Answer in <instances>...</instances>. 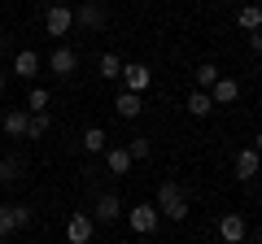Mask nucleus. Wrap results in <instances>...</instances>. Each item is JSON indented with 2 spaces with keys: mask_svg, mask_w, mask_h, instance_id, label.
Returning a JSON list of instances; mask_svg holds the SVG:
<instances>
[{
  "mask_svg": "<svg viewBox=\"0 0 262 244\" xmlns=\"http://www.w3.org/2000/svg\"><path fill=\"white\" fill-rule=\"evenodd\" d=\"M158 214H166L170 223H184L188 218V197H184V188H179L175 179H162V188H158Z\"/></svg>",
  "mask_w": 262,
  "mask_h": 244,
  "instance_id": "obj_1",
  "label": "nucleus"
},
{
  "mask_svg": "<svg viewBox=\"0 0 262 244\" xmlns=\"http://www.w3.org/2000/svg\"><path fill=\"white\" fill-rule=\"evenodd\" d=\"M118 79H122V92L144 96V87L153 83V70H149V66H140V61H127V66L118 70Z\"/></svg>",
  "mask_w": 262,
  "mask_h": 244,
  "instance_id": "obj_2",
  "label": "nucleus"
},
{
  "mask_svg": "<svg viewBox=\"0 0 262 244\" xmlns=\"http://www.w3.org/2000/svg\"><path fill=\"white\" fill-rule=\"evenodd\" d=\"M127 223H131V231H136V235H153V231H158V223H162V214L153 205H131L127 209Z\"/></svg>",
  "mask_w": 262,
  "mask_h": 244,
  "instance_id": "obj_3",
  "label": "nucleus"
},
{
  "mask_svg": "<svg viewBox=\"0 0 262 244\" xmlns=\"http://www.w3.org/2000/svg\"><path fill=\"white\" fill-rule=\"evenodd\" d=\"M219 240H223V244H245V240H249V223H245L236 209L223 214V218H219Z\"/></svg>",
  "mask_w": 262,
  "mask_h": 244,
  "instance_id": "obj_4",
  "label": "nucleus"
},
{
  "mask_svg": "<svg viewBox=\"0 0 262 244\" xmlns=\"http://www.w3.org/2000/svg\"><path fill=\"white\" fill-rule=\"evenodd\" d=\"M31 223V209L27 205H0V240H9L18 227Z\"/></svg>",
  "mask_w": 262,
  "mask_h": 244,
  "instance_id": "obj_5",
  "label": "nucleus"
},
{
  "mask_svg": "<svg viewBox=\"0 0 262 244\" xmlns=\"http://www.w3.org/2000/svg\"><path fill=\"white\" fill-rule=\"evenodd\" d=\"M88 218H92V223H118V218H122V201L114 197V192H101Z\"/></svg>",
  "mask_w": 262,
  "mask_h": 244,
  "instance_id": "obj_6",
  "label": "nucleus"
},
{
  "mask_svg": "<svg viewBox=\"0 0 262 244\" xmlns=\"http://www.w3.org/2000/svg\"><path fill=\"white\" fill-rule=\"evenodd\" d=\"M48 70H53V75L57 79H70V75H75V70H79V53H75V48H53V57H48Z\"/></svg>",
  "mask_w": 262,
  "mask_h": 244,
  "instance_id": "obj_7",
  "label": "nucleus"
},
{
  "mask_svg": "<svg viewBox=\"0 0 262 244\" xmlns=\"http://www.w3.org/2000/svg\"><path fill=\"white\" fill-rule=\"evenodd\" d=\"M70 27H75V9H66V5H53V9L44 13V31H48V35L61 39Z\"/></svg>",
  "mask_w": 262,
  "mask_h": 244,
  "instance_id": "obj_8",
  "label": "nucleus"
},
{
  "mask_svg": "<svg viewBox=\"0 0 262 244\" xmlns=\"http://www.w3.org/2000/svg\"><path fill=\"white\" fill-rule=\"evenodd\" d=\"M92 235H96V223L88 214H70V223H66V240L70 244H92Z\"/></svg>",
  "mask_w": 262,
  "mask_h": 244,
  "instance_id": "obj_9",
  "label": "nucleus"
},
{
  "mask_svg": "<svg viewBox=\"0 0 262 244\" xmlns=\"http://www.w3.org/2000/svg\"><path fill=\"white\" fill-rule=\"evenodd\" d=\"M236 96H241V83H236L232 75H219L214 87H210V101H214V105H232Z\"/></svg>",
  "mask_w": 262,
  "mask_h": 244,
  "instance_id": "obj_10",
  "label": "nucleus"
},
{
  "mask_svg": "<svg viewBox=\"0 0 262 244\" xmlns=\"http://www.w3.org/2000/svg\"><path fill=\"white\" fill-rule=\"evenodd\" d=\"M75 22H79V27H88V31H96V27H105V9L96 5V0H83V5L75 9Z\"/></svg>",
  "mask_w": 262,
  "mask_h": 244,
  "instance_id": "obj_11",
  "label": "nucleus"
},
{
  "mask_svg": "<svg viewBox=\"0 0 262 244\" xmlns=\"http://www.w3.org/2000/svg\"><path fill=\"white\" fill-rule=\"evenodd\" d=\"M22 175H27V161H22L18 153H5V157H0V183H18Z\"/></svg>",
  "mask_w": 262,
  "mask_h": 244,
  "instance_id": "obj_12",
  "label": "nucleus"
},
{
  "mask_svg": "<svg viewBox=\"0 0 262 244\" xmlns=\"http://www.w3.org/2000/svg\"><path fill=\"white\" fill-rule=\"evenodd\" d=\"M13 75H18V79H35V75H39V53L22 48V53L13 57Z\"/></svg>",
  "mask_w": 262,
  "mask_h": 244,
  "instance_id": "obj_13",
  "label": "nucleus"
},
{
  "mask_svg": "<svg viewBox=\"0 0 262 244\" xmlns=\"http://www.w3.org/2000/svg\"><path fill=\"white\" fill-rule=\"evenodd\" d=\"M253 175H258V149H241V153H236V179L249 183Z\"/></svg>",
  "mask_w": 262,
  "mask_h": 244,
  "instance_id": "obj_14",
  "label": "nucleus"
},
{
  "mask_svg": "<svg viewBox=\"0 0 262 244\" xmlns=\"http://www.w3.org/2000/svg\"><path fill=\"white\" fill-rule=\"evenodd\" d=\"M114 109H118V118H140V109H144V96H136V92H118Z\"/></svg>",
  "mask_w": 262,
  "mask_h": 244,
  "instance_id": "obj_15",
  "label": "nucleus"
},
{
  "mask_svg": "<svg viewBox=\"0 0 262 244\" xmlns=\"http://www.w3.org/2000/svg\"><path fill=\"white\" fill-rule=\"evenodd\" d=\"M188 113H192V118H210V113H214V101H210V92H201V87H196V92L188 96Z\"/></svg>",
  "mask_w": 262,
  "mask_h": 244,
  "instance_id": "obj_16",
  "label": "nucleus"
},
{
  "mask_svg": "<svg viewBox=\"0 0 262 244\" xmlns=\"http://www.w3.org/2000/svg\"><path fill=\"white\" fill-rule=\"evenodd\" d=\"M83 149L92 153V157L110 149V135H105V127H88V131H83Z\"/></svg>",
  "mask_w": 262,
  "mask_h": 244,
  "instance_id": "obj_17",
  "label": "nucleus"
},
{
  "mask_svg": "<svg viewBox=\"0 0 262 244\" xmlns=\"http://www.w3.org/2000/svg\"><path fill=\"white\" fill-rule=\"evenodd\" d=\"M105 166H110V175H127L131 170V153L127 149H105Z\"/></svg>",
  "mask_w": 262,
  "mask_h": 244,
  "instance_id": "obj_18",
  "label": "nucleus"
},
{
  "mask_svg": "<svg viewBox=\"0 0 262 244\" xmlns=\"http://www.w3.org/2000/svg\"><path fill=\"white\" fill-rule=\"evenodd\" d=\"M5 135H13V140L27 135V109H9L5 113Z\"/></svg>",
  "mask_w": 262,
  "mask_h": 244,
  "instance_id": "obj_19",
  "label": "nucleus"
},
{
  "mask_svg": "<svg viewBox=\"0 0 262 244\" xmlns=\"http://www.w3.org/2000/svg\"><path fill=\"white\" fill-rule=\"evenodd\" d=\"M48 101H53V96H48L44 87H31L27 92V113H48Z\"/></svg>",
  "mask_w": 262,
  "mask_h": 244,
  "instance_id": "obj_20",
  "label": "nucleus"
},
{
  "mask_svg": "<svg viewBox=\"0 0 262 244\" xmlns=\"http://www.w3.org/2000/svg\"><path fill=\"white\" fill-rule=\"evenodd\" d=\"M236 22H241V31H249V35H253V31L262 27V9H258V5H245V9H241V18H236Z\"/></svg>",
  "mask_w": 262,
  "mask_h": 244,
  "instance_id": "obj_21",
  "label": "nucleus"
},
{
  "mask_svg": "<svg viewBox=\"0 0 262 244\" xmlns=\"http://www.w3.org/2000/svg\"><path fill=\"white\" fill-rule=\"evenodd\" d=\"M118 70H122V61L114 53H101V61H96V75L101 79H118Z\"/></svg>",
  "mask_w": 262,
  "mask_h": 244,
  "instance_id": "obj_22",
  "label": "nucleus"
},
{
  "mask_svg": "<svg viewBox=\"0 0 262 244\" xmlns=\"http://www.w3.org/2000/svg\"><path fill=\"white\" fill-rule=\"evenodd\" d=\"M48 135V113H27V140Z\"/></svg>",
  "mask_w": 262,
  "mask_h": 244,
  "instance_id": "obj_23",
  "label": "nucleus"
},
{
  "mask_svg": "<svg viewBox=\"0 0 262 244\" xmlns=\"http://www.w3.org/2000/svg\"><path fill=\"white\" fill-rule=\"evenodd\" d=\"M219 75H223V70H219V66H210V61H206V66H196V87H201V92H210Z\"/></svg>",
  "mask_w": 262,
  "mask_h": 244,
  "instance_id": "obj_24",
  "label": "nucleus"
},
{
  "mask_svg": "<svg viewBox=\"0 0 262 244\" xmlns=\"http://www.w3.org/2000/svg\"><path fill=\"white\" fill-rule=\"evenodd\" d=\"M127 153H131V161H144V157H149V140H131Z\"/></svg>",
  "mask_w": 262,
  "mask_h": 244,
  "instance_id": "obj_25",
  "label": "nucleus"
},
{
  "mask_svg": "<svg viewBox=\"0 0 262 244\" xmlns=\"http://www.w3.org/2000/svg\"><path fill=\"white\" fill-rule=\"evenodd\" d=\"M0 92H5V70H0Z\"/></svg>",
  "mask_w": 262,
  "mask_h": 244,
  "instance_id": "obj_26",
  "label": "nucleus"
},
{
  "mask_svg": "<svg viewBox=\"0 0 262 244\" xmlns=\"http://www.w3.org/2000/svg\"><path fill=\"white\" fill-rule=\"evenodd\" d=\"M140 244H153V240H149V235H144V240H140Z\"/></svg>",
  "mask_w": 262,
  "mask_h": 244,
  "instance_id": "obj_27",
  "label": "nucleus"
}]
</instances>
